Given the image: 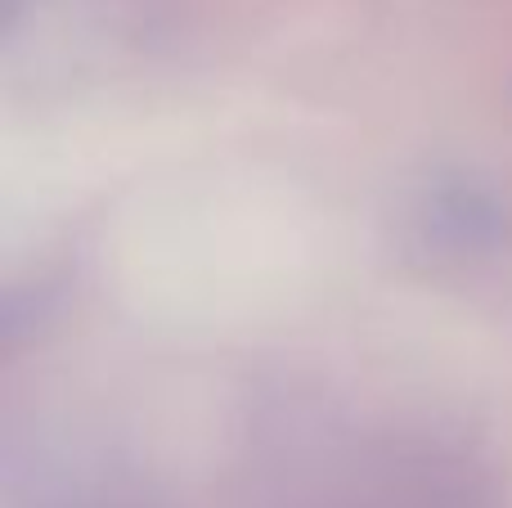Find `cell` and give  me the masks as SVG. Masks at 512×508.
Segmentation results:
<instances>
[{
	"mask_svg": "<svg viewBox=\"0 0 512 508\" xmlns=\"http://www.w3.org/2000/svg\"><path fill=\"white\" fill-rule=\"evenodd\" d=\"M405 248L432 270H481L512 252V203L477 171H436L405 203Z\"/></svg>",
	"mask_w": 512,
	"mask_h": 508,
	"instance_id": "6da1fadb",
	"label": "cell"
}]
</instances>
